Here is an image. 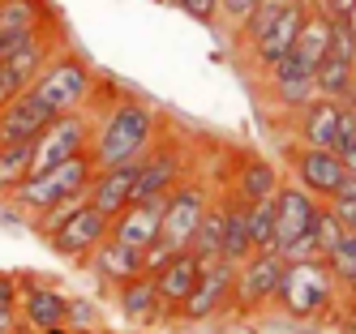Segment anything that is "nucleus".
<instances>
[{
    "label": "nucleus",
    "mask_w": 356,
    "mask_h": 334,
    "mask_svg": "<svg viewBox=\"0 0 356 334\" xmlns=\"http://www.w3.org/2000/svg\"><path fill=\"white\" fill-rule=\"evenodd\" d=\"M159 137V112L146 99L116 94L104 103V112L90 124V159L95 167H116V163H138Z\"/></svg>",
    "instance_id": "nucleus-1"
},
{
    "label": "nucleus",
    "mask_w": 356,
    "mask_h": 334,
    "mask_svg": "<svg viewBox=\"0 0 356 334\" xmlns=\"http://www.w3.org/2000/svg\"><path fill=\"white\" fill-rule=\"evenodd\" d=\"M275 304H279V313H288L292 322H318V317L335 313L339 283L326 270L322 257H309V262H284Z\"/></svg>",
    "instance_id": "nucleus-2"
},
{
    "label": "nucleus",
    "mask_w": 356,
    "mask_h": 334,
    "mask_svg": "<svg viewBox=\"0 0 356 334\" xmlns=\"http://www.w3.org/2000/svg\"><path fill=\"white\" fill-rule=\"evenodd\" d=\"M26 90L39 94L47 108L60 116V112H82V108H90L95 90H99V77H95V69H90V60L82 56V51L60 47V51H52V60L35 73V82Z\"/></svg>",
    "instance_id": "nucleus-3"
},
{
    "label": "nucleus",
    "mask_w": 356,
    "mask_h": 334,
    "mask_svg": "<svg viewBox=\"0 0 356 334\" xmlns=\"http://www.w3.org/2000/svg\"><path fill=\"white\" fill-rule=\"evenodd\" d=\"M90 180H95V159L90 154H73V159L56 163V167H47V172H31L22 185L9 193V201L17 206L22 215H43L47 206H56L73 193H86L90 189Z\"/></svg>",
    "instance_id": "nucleus-4"
},
{
    "label": "nucleus",
    "mask_w": 356,
    "mask_h": 334,
    "mask_svg": "<svg viewBox=\"0 0 356 334\" xmlns=\"http://www.w3.org/2000/svg\"><path fill=\"white\" fill-rule=\"evenodd\" d=\"M279 274H284V257L279 249H266V253H253L236 266V278H232V308L241 317H253L262 308L275 304V292H279Z\"/></svg>",
    "instance_id": "nucleus-5"
},
{
    "label": "nucleus",
    "mask_w": 356,
    "mask_h": 334,
    "mask_svg": "<svg viewBox=\"0 0 356 334\" xmlns=\"http://www.w3.org/2000/svg\"><path fill=\"white\" fill-rule=\"evenodd\" d=\"M90 124L95 116L82 108V112H60L52 116V124L35 137V154H31V172H47L73 154H86L90 150Z\"/></svg>",
    "instance_id": "nucleus-6"
},
{
    "label": "nucleus",
    "mask_w": 356,
    "mask_h": 334,
    "mask_svg": "<svg viewBox=\"0 0 356 334\" xmlns=\"http://www.w3.org/2000/svg\"><path fill=\"white\" fill-rule=\"evenodd\" d=\"M232 278H236V266L223 262V257L211 262V266H202L193 292L185 296L181 308H176V322L202 326V322H215L219 313H227V308H232Z\"/></svg>",
    "instance_id": "nucleus-7"
},
{
    "label": "nucleus",
    "mask_w": 356,
    "mask_h": 334,
    "mask_svg": "<svg viewBox=\"0 0 356 334\" xmlns=\"http://www.w3.org/2000/svg\"><path fill=\"white\" fill-rule=\"evenodd\" d=\"M211 185L207 180H181V185H172L168 197H163V223H159V236L176 240L181 249H189L193 231L202 223V215L211 210Z\"/></svg>",
    "instance_id": "nucleus-8"
},
{
    "label": "nucleus",
    "mask_w": 356,
    "mask_h": 334,
    "mask_svg": "<svg viewBox=\"0 0 356 334\" xmlns=\"http://www.w3.org/2000/svg\"><path fill=\"white\" fill-rule=\"evenodd\" d=\"M185 167H189V150L181 142H159L142 154L138 163V185H134V201H146V197H163L172 185H181L185 180Z\"/></svg>",
    "instance_id": "nucleus-9"
},
{
    "label": "nucleus",
    "mask_w": 356,
    "mask_h": 334,
    "mask_svg": "<svg viewBox=\"0 0 356 334\" xmlns=\"http://www.w3.org/2000/svg\"><path fill=\"white\" fill-rule=\"evenodd\" d=\"M262 90L266 99L275 103L279 112H300L305 103L318 94V82H314V65H305L296 51H288L284 60H275L270 69H262Z\"/></svg>",
    "instance_id": "nucleus-10"
},
{
    "label": "nucleus",
    "mask_w": 356,
    "mask_h": 334,
    "mask_svg": "<svg viewBox=\"0 0 356 334\" xmlns=\"http://www.w3.org/2000/svg\"><path fill=\"white\" fill-rule=\"evenodd\" d=\"M288 163H292V176H296V185L300 189H309L314 197L330 201L339 193V185L348 180L343 163H339V154L335 150H322V146H292L288 150Z\"/></svg>",
    "instance_id": "nucleus-11"
},
{
    "label": "nucleus",
    "mask_w": 356,
    "mask_h": 334,
    "mask_svg": "<svg viewBox=\"0 0 356 334\" xmlns=\"http://www.w3.org/2000/svg\"><path fill=\"white\" fill-rule=\"evenodd\" d=\"M17 283H22L17 313H22V322H26L31 334L52 330V326H65V304H69V296L56 287V283H47L39 274H17Z\"/></svg>",
    "instance_id": "nucleus-12"
},
{
    "label": "nucleus",
    "mask_w": 356,
    "mask_h": 334,
    "mask_svg": "<svg viewBox=\"0 0 356 334\" xmlns=\"http://www.w3.org/2000/svg\"><path fill=\"white\" fill-rule=\"evenodd\" d=\"M108 223H112V219H108L104 210H95V206L86 201L82 210L73 215V219H69L47 244H52V253H60V257H69V262L86 266V262H90V253L108 240Z\"/></svg>",
    "instance_id": "nucleus-13"
},
{
    "label": "nucleus",
    "mask_w": 356,
    "mask_h": 334,
    "mask_svg": "<svg viewBox=\"0 0 356 334\" xmlns=\"http://www.w3.org/2000/svg\"><path fill=\"white\" fill-rule=\"evenodd\" d=\"M52 108L31 94V90H17L0 103V142H35L47 124H52Z\"/></svg>",
    "instance_id": "nucleus-14"
},
{
    "label": "nucleus",
    "mask_w": 356,
    "mask_h": 334,
    "mask_svg": "<svg viewBox=\"0 0 356 334\" xmlns=\"http://www.w3.org/2000/svg\"><path fill=\"white\" fill-rule=\"evenodd\" d=\"M318 210H322V197H314L309 189L279 185V193H275V249H284L288 240L305 236L314 227Z\"/></svg>",
    "instance_id": "nucleus-15"
},
{
    "label": "nucleus",
    "mask_w": 356,
    "mask_h": 334,
    "mask_svg": "<svg viewBox=\"0 0 356 334\" xmlns=\"http://www.w3.org/2000/svg\"><path fill=\"white\" fill-rule=\"evenodd\" d=\"M305 13L309 9H300L296 0H288L284 9H279V17L266 26V31L253 39V43H245V51H249V60L258 65V69H270L275 60H284L288 51L296 47V35H300V22H305Z\"/></svg>",
    "instance_id": "nucleus-16"
},
{
    "label": "nucleus",
    "mask_w": 356,
    "mask_h": 334,
    "mask_svg": "<svg viewBox=\"0 0 356 334\" xmlns=\"http://www.w3.org/2000/svg\"><path fill=\"white\" fill-rule=\"evenodd\" d=\"M339 116H343V103L314 94L300 112H292V133L300 146H322V150H335L339 146Z\"/></svg>",
    "instance_id": "nucleus-17"
},
{
    "label": "nucleus",
    "mask_w": 356,
    "mask_h": 334,
    "mask_svg": "<svg viewBox=\"0 0 356 334\" xmlns=\"http://www.w3.org/2000/svg\"><path fill=\"white\" fill-rule=\"evenodd\" d=\"M116 292V308H120V317L129 322V326H159L168 322L172 313L163 308L159 300V287H155V274H134V278H124Z\"/></svg>",
    "instance_id": "nucleus-18"
},
{
    "label": "nucleus",
    "mask_w": 356,
    "mask_h": 334,
    "mask_svg": "<svg viewBox=\"0 0 356 334\" xmlns=\"http://www.w3.org/2000/svg\"><path fill=\"white\" fill-rule=\"evenodd\" d=\"M168 197V193H163ZM163 197H146V201H129L124 210L108 223V236L134 244V249H146L150 240L159 236V223H163Z\"/></svg>",
    "instance_id": "nucleus-19"
},
{
    "label": "nucleus",
    "mask_w": 356,
    "mask_h": 334,
    "mask_svg": "<svg viewBox=\"0 0 356 334\" xmlns=\"http://www.w3.org/2000/svg\"><path fill=\"white\" fill-rule=\"evenodd\" d=\"M142 163V159H138ZM138 163H116V167H95L90 180V206L104 210L108 219H116L124 206L134 201V185H138Z\"/></svg>",
    "instance_id": "nucleus-20"
},
{
    "label": "nucleus",
    "mask_w": 356,
    "mask_h": 334,
    "mask_svg": "<svg viewBox=\"0 0 356 334\" xmlns=\"http://www.w3.org/2000/svg\"><path fill=\"white\" fill-rule=\"evenodd\" d=\"M86 266L95 270V278L104 283V287H120L124 278L142 274V249H134V244H124V240L108 236L104 244L90 253V262H86Z\"/></svg>",
    "instance_id": "nucleus-21"
},
{
    "label": "nucleus",
    "mask_w": 356,
    "mask_h": 334,
    "mask_svg": "<svg viewBox=\"0 0 356 334\" xmlns=\"http://www.w3.org/2000/svg\"><path fill=\"white\" fill-rule=\"evenodd\" d=\"M279 185H284V176H279V167L266 154H245L236 167V180H232V193L241 201H270L279 193Z\"/></svg>",
    "instance_id": "nucleus-22"
},
{
    "label": "nucleus",
    "mask_w": 356,
    "mask_h": 334,
    "mask_svg": "<svg viewBox=\"0 0 356 334\" xmlns=\"http://www.w3.org/2000/svg\"><path fill=\"white\" fill-rule=\"evenodd\" d=\"M197 274H202V262L189 253V249H181L172 257V262L155 274V287H159V300H163V308L176 317V308L185 304V296L193 292V283H197Z\"/></svg>",
    "instance_id": "nucleus-23"
},
{
    "label": "nucleus",
    "mask_w": 356,
    "mask_h": 334,
    "mask_svg": "<svg viewBox=\"0 0 356 334\" xmlns=\"http://www.w3.org/2000/svg\"><path fill=\"white\" fill-rule=\"evenodd\" d=\"M314 82H318V94L335 99V103H356V65L343 60V56H326L318 60L314 69Z\"/></svg>",
    "instance_id": "nucleus-24"
},
{
    "label": "nucleus",
    "mask_w": 356,
    "mask_h": 334,
    "mask_svg": "<svg viewBox=\"0 0 356 334\" xmlns=\"http://www.w3.org/2000/svg\"><path fill=\"white\" fill-rule=\"evenodd\" d=\"M219 206H223V262L241 266L245 257H253V240H249V227H245V201L236 193H227Z\"/></svg>",
    "instance_id": "nucleus-25"
},
{
    "label": "nucleus",
    "mask_w": 356,
    "mask_h": 334,
    "mask_svg": "<svg viewBox=\"0 0 356 334\" xmlns=\"http://www.w3.org/2000/svg\"><path fill=\"white\" fill-rule=\"evenodd\" d=\"M292 51H296L305 65H314V69H318V60L330 51V17H326V13H318V9L305 13L300 35H296V47H292Z\"/></svg>",
    "instance_id": "nucleus-26"
},
{
    "label": "nucleus",
    "mask_w": 356,
    "mask_h": 334,
    "mask_svg": "<svg viewBox=\"0 0 356 334\" xmlns=\"http://www.w3.org/2000/svg\"><path fill=\"white\" fill-rule=\"evenodd\" d=\"M189 253L197 257L202 266H211V262H219V257H223V206H219V201L211 206L207 215H202L193 240H189Z\"/></svg>",
    "instance_id": "nucleus-27"
},
{
    "label": "nucleus",
    "mask_w": 356,
    "mask_h": 334,
    "mask_svg": "<svg viewBox=\"0 0 356 334\" xmlns=\"http://www.w3.org/2000/svg\"><path fill=\"white\" fill-rule=\"evenodd\" d=\"M31 154L35 142H0V197H9L31 176Z\"/></svg>",
    "instance_id": "nucleus-28"
},
{
    "label": "nucleus",
    "mask_w": 356,
    "mask_h": 334,
    "mask_svg": "<svg viewBox=\"0 0 356 334\" xmlns=\"http://www.w3.org/2000/svg\"><path fill=\"white\" fill-rule=\"evenodd\" d=\"M52 17V5L47 0H0V35L5 31H26V26H39Z\"/></svg>",
    "instance_id": "nucleus-29"
},
{
    "label": "nucleus",
    "mask_w": 356,
    "mask_h": 334,
    "mask_svg": "<svg viewBox=\"0 0 356 334\" xmlns=\"http://www.w3.org/2000/svg\"><path fill=\"white\" fill-rule=\"evenodd\" d=\"M86 201H90V189H86V193H73V197H65V201H56V206H47L43 215H35V219H31L35 236H39V240H52L56 231H60V227H65V223H69L73 215L82 210Z\"/></svg>",
    "instance_id": "nucleus-30"
},
{
    "label": "nucleus",
    "mask_w": 356,
    "mask_h": 334,
    "mask_svg": "<svg viewBox=\"0 0 356 334\" xmlns=\"http://www.w3.org/2000/svg\"><path fill=\"white\" fill-rule=\"evenodd\" d=\"M245 227H249L253 253L275 249V197L270 201H245Z\"/></svg>",
    "instance_id": "nucleus-31"
},
{
    "label": "nucleus",
    "mask_w": 356,
    "mask_h": 334,
    "mask_svg": "<svg viewBox=\"0 0 356 334\" xmlns=\"http://www.w3.org/2000/svg\"><path fill=\"white\" fill-rule=\"evenodd\" d=\"M322 262H326L330 274H335L339 292H343V296H356V236H352V231L322 257Z\"/></svg>",
    "instance_id": "nucleus-32"
},
{
    "label": "nucleus",
    "mask_w": 356,
    "mask_h": 334,
    "mask_svg": "<svg viewBox=\"0 0 356 334\" xmlns=\"http://www.w3.org/2000/svg\"><path fill=\"white\" fill-rule=\"evenodd\" d=\"M330 56H343L356 65V9L330 17Z\"/></svg>",
    "instance_id": "nucleus-33"
},
{
    "label": "nucleus",
    "mask_w": 356,
    "mask_h": 334,
    "mask_svg": "<svg viewBox=\"0 0 356 334\" xmlns=\"http://www.w3.org/2000/svg\"><path fill=\"white\" fill-rule=\"evenodd\" d=\"M309 231H314V244H318V253H322V257H326L330 249H335V244L348 236L343 223L335 219V210H330L326 201H322V210H318V219H314V227H309Z\"/></svg>",
    "instance_id": "nucleus-34"
},
{
    "label": "nucleus",
    "mask_w": 356,
    "mask_h": 334,
    "mask_svg": "<svg viewBox=\"0 0 356 334\" xmlns=\"http://www.w3.org/2000/svg\"><path fill=\"white\" fill-rule=\"evenodd\" d=\"M176 253H181V244H176V240H168V236H155V240H150V244L142 249V274H159V270L172 262Z\"/></svg>",
    "instance_id": "nucleus-35"
},
{
    "label": "nucleus",
    "mask_w": 356,
    "mask_h": 334,
    "mask_svg": "<svg viewBox=\"0 0 356 334\" xmlns=\"http://www.w3.org/2000/svg\"><path fill=\"white\" fill-rule=\"evenodd\" d=\"M65 326H69L73 334L99 326V308H95V300H86V296H69V304H65Z\"/></svg>",
    "instance_id": "nucleus-36"
},
{
    "label": "nucleus",
    "mask_w": 356,
    "mask_h": 334,
    "mask_svg": "<svg viewBox=\"0 0 356 334\" xmlns=\"http://www.w3.org/2000/svg\"><path fill=\"white\" fill-rule=\"evenodd\" d=\"M172 5L197 26H219V0H172Z\"/></svg>",
    "instance_id": "nucleus-37"
},
{
    "label": "nucleus",
    "mask_w": 356,
    "mask_h": 334,
    "mask_svg": "<svg viewBox=\"0 0 356 334\" xmlns=\"http://www.w3.org/2000/svg\"><path fill=\"white\" fill-rule=\"evenodd\" d=\"M253 5H258V0H219V22L227 31H236V26L253 13Z\"/></svg>",
    "instance_id": "nucleus-38"
},
{
    "label": "nucleus",
    "mask_w": 356,
    "mask_h": 334,
    "mask_svg": "<svg viewBox=\"0 0 356 334\" xmlns=\"http://www.w3.org/2000/svg\"><path fill=\"white\" fill-rule=\"evenodd\" d=\"M326 206L335 210V219L343 223V231H352V236H356V193H335Z\"/></svg>",
    "instance_id": "nucleus-39"
},
{
    "label": "nucleus",
    "mask_w": 356,
    "mask_h": 334,
    "mask_svg": "<svg viewBox=\"0 0 356 334\" xmlns=\"http://www.w3.org/2000/svg\"><path fill=\"white\" fill-rule=\"evenodd\" d=\"M339 334H356V296H343V308L335 304V313H330Z\"/></svg>",
    "instance_id": "nucleus-40"
},
{
    "label": "nucleus",
    "mask_w": 356,
    "mask_h": 334,
    "mask_svg": "<svg viewBox=\"0 0 356 334\" xmlns=\"http://www.w3.org/2000/svg\"><path fill=\"white\" fill-rule=\"evenodd\" d=\"M26 330V322H22L17 304H0V334H22Z\"/></svg>",
    "instance_id": "nucleus-41"
},
{
    "label": "nucleus",
    "mask_w": 356,
    "mask_h": 334,
    "mask_svg": "<svg viewBox=\"0 0 356 334\" xmlns=\"http://www.w3.org/2000/svg\"><path fill=\"white\" fill-rule=\"evenodd\" d=\"M17 296H22V283H17V274L0 270V304H17Z\"/></svg>",
    "instance_id": "nucleus-42"
},
{
    "label": "nucleus",
    "mask_w": 356,
    "mask_h": 334,
    "mask_svg": "<svg viewBox=\"0 0 356 334\" xmlns=\"http://www.w3.org/2000/svg\"><path fill=\"white\" fill-rule=\"evenodd\" d=\"M335 154H339L343 172H348V176H356V133H352V137H343V142L335 146Z\"/></svg>",
    "instance_id": "nucleus-43"
},
{
    "label": "nucleus",
    "mask_w": 356,
    "mask_h": 334,
    "mask_svg": "<svg viewBox=\"0 0 356 334\" xmlns=\"http://www.w3.org/2000/svg\"><path fill=\"white\" fill-rule=\"evenodd\" d=\"M352 9H356V0H318V13H326V17H339Z\"/></svg>",
    "instance_id": "nucleus-44"
},
{
    "label": "nucleus",
    "mask_w": 356,
    "mask_h": 334,
    "mask_svg": "<svg viewBox=\"0 0 356 334\" xmlns=\"http://www.w3.org/2000/svg\"><path fill=\"white\" fill-rule=\"evenodd\" d=\"M78 334H116V330H104V326H90V330H78Z\"/></svg>",
    "instance_id": "nucleus-45"
},
{
    "label": "nucleus",
    "mask_w": 356,
    "mask_h": 334,
    "mask_svg": "<svg viewBox=\"0 0 356 334\" xmlns=\"http://www.w3.org/2000/svg\"><path fill=\"white\" fill-rule=\"evenodd\" d=\"M39 334H73L69 326H52V330H39Z\"/></svg>",
    "instance_id": "nucleus-46"
},
{
    "label": "nucleus",
    "mask_w": 356,
    "mask_h": 334,
    "mask_svg": "<svg viewBox=\"0 0 356 334\" xmlns=\"http://www.w3.org/2000/svg\"><path fill=\"white\" fill-rule=\"evenodd\" d=\"M296 5H300V9H318V0H296Z\"/></svg>",
    "instance_id": "nucleus-47"
},
{
    "label": "nucleus",
    "mask_w": 356,
    "mask_h": 334,
    "mask_svg": "<svg viewBox=\"0 0 356 334\" xmlns=\"http://www.w3.org/2000/svg\"><path fill=\"white\" fill-rule=\"evenodd\" d=\"M9 99V90H5V77H0V103H5Z\"/></svg>",
    "instance_id": "nucleus-48"
},
{
    "label": "nucleus",
    "mask_w": 356,
    "mask_h": 334,
    "mask_svg": "<svg viewBox=\"0 0 356 334\" xmlns=\"http://www.w3.org/2000/svg\"><path fill=\"white\" fill-rule=\"evenodd\" d=\"M300 334H309V330H300Z\"/></svg>",
    "instance_id": "nucleus-49"
},
{
    "label": "nucleus",
    "mask_w": 356,
    "mask_h": 334,
    "mask_svg": "<svg viewBox=\"0 0 356 334\" xmlns=\"http://www.w3.org/2000/svg\"><path fill=\"white\" fill-rule=\"evenodd\" d=\"M352 108H356V103H352Z\"/></svg>",
    "instance_id": "nucleus-50"
}]
</instances>
